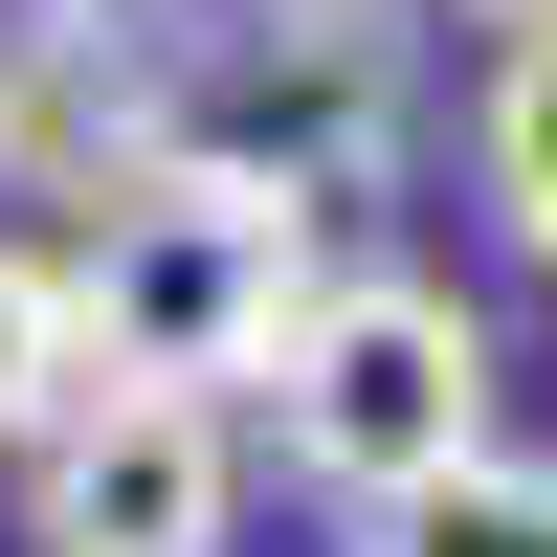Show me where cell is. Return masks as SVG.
<instances>
[{"mask_svg": "<svg viewBox=\"0 0 557 557\" xmlns=\"http://www.w3.org/2000/svg\"><path fill=\"white\" fill-rule=\"evenodd\" d=\"M312 290H335V201H312V178H268V157H223V134L134 157L112 201H89V246H67V335H89V380H157V401L290 380Z\"/></svg>", "mask_w": 557, "mask_h": 557, "instance_id": "6da1fadb", "label": "cell"}, {"mask_svg": "<svg viewBox=\"0 0 557 557\" xmlns=\"http://www.w3.org/2000/svg\"><path fill=\"white\" fill-rule=\"evenodd\" d=\"M290 469L335 491V513H424V491H469L491 469V312L469 290H424V268H335L312 290V335H290Z\"/></svg>", "mask_w": 557, "mask_h": 557, "instance_id": "7a4b0ae2", "label": "cell"}, {"mask_svg": "<svg viewBox=\"0 0 557 557\" xmlns=\"http://www.w3.org/2000/svg\"><path fill=\"white\" fill-rule=\"evenodd\" d=\"M23 513H45V557H223V513H246V446H223V401L89 380L67 424L23 446Z\"/></svg>", "mask_w": 557, "mask_h": 557, "instance_id": "3957f363", "label": "cell"}, {"mask_svg": "<svg viewBox=\"0 0 557 557\" xmlns=\"http://www.w3.org/2000/svg\"><path fill=\"white\" fill-rule=\"evenodd\" d=\"M89 401V335H67V268L45 246H0V446H45Z\"/></svg>", "mask_w": 557, "mask_h": 557, "instance_id": "277c9868", "label": "cell"}, {"mask_svg": "<svg viewBox=\"0 0 557 557\" xmlns=\"http://www.w3.org/2000/svg\"><path fill=\"white\" fill-rule=\"evenodd\" d=\"M491 223L557 268V23H535V45H491Z\"/></svg>", "mask_w": 557, "mask_h": 557, "instance_id": "5b68a950", "label": "cell"}, {"mask_svg": "<svg viewBox=\"0 0 557 557\" xmlns=\"http://www.w3.org/2000/svg\"><path fill=\"white\" fill-rule=\"evenodd\" d=\"M380 557H557V469H513V446H491V469H469V491H424Z\"/></svg>", "mask_w": 557, "mask_h": 557, "instance_id": "8992f818", "label": "cell"}, {"mask_svg": "<svg viewBox=\"0 0 557 557\" xmlns=\"http://www.w3.org/2000/svg\"><path fill=\"white\" fill-rule=\"evenodd\" d=\"M446 23H491V45H535V23H557V0H446Z\"/></svg>", "mask_w": 557, "mask_h": 557, "instance_id": "52a82bcc", "label": "cell"}]
</instances>
